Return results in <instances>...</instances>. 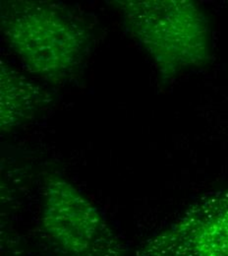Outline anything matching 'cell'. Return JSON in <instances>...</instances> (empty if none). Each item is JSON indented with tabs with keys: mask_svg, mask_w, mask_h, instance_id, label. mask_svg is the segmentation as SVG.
Here are the masks:
<instances>
[{
	"mask_svg": "<svg viewBox=\"0 0 228 256\" xmlns=\"http://www.w3.org/2000/svg\"><path fill=\"white\" fill-rule=\"evenodd\" d=\"M0 29L27 69L53 85L76 77L95 44L88 20L66 5L49 1H1Z\"/></svg>",
	"mask_w": 228,
	"mask_h": 256,
	"instance_id": "cell-1",
	"label": "cell"
},
{
	"mask_svg": "<svg viewBox=\"0 0 228 256\" xmlns=\"http://www.w3.org/2000/svg\"><path fill=\"white\" fill-rule=\"evenodd\" d=\"M52 102L51 94L16 71L0 64V128L9 132L27 124Z\"/></svg>",
	"mask_w": 228,
	"mask_h": 256,
	"instance_id": "cell-5",
	"label": "cell"
},
{
	"mask_svg": "<svg viewBox=\"0 0 228 256\" xmlns=\"http://www.w3.org/2000/svg\"><path fill=\"white\" fill-rule=\"evenodd\" d=\"M40 228L55 256H130L95 204L58 174L45 178Z\"/></svg>",
	"mask_w": 228,
	"mask_h": 256,
	"instance_id": "cell-3",
	"label": "cell"
},
{
	"mask_svg": "<svg viewBox=\"0 0 228 256\" xmlns=\"http://www.w3.org/2000/svg\"><path fill=\"white\" fill-rule=\"evenodd\" d=\"M132 38L166 83L211 60L207 17L191 0H115Z\"/></svg>",
	"mask_w": 228,
	"mask_h": 256,
	"instance_id": "cell-2",
	"label": "cell"
},
{
	"mask_svg": "<svg viewBox=\"0 0 228 256\" xmlns=\"http://www.w3.org/2000/svg\"><path fill=\"white\" fill-rule=\"evenodd\" d=\"M137 256H228V188L199 199Z\"/></svg>",
	"mask_w": 228,
	"mask_h": 256,
	"instance_id": "cell-4",
	"label": "cell"
}]
</instances>
